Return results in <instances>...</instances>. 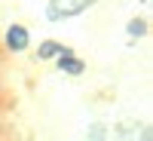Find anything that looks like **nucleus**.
<instances>
[{"instance_id":"nucleus-1","label":"nucleus","mask_w":153,"mask_h":141,"mask_svg":"<svg viewBox=\"0 0 153 141\" xmlns=\"http://www.w3.org/2000/svg\"><path fill=\"white\" fill-rule=\"evenodd\" d=\"M31 43V34L25 25H12V28H6V46L16 49V52H22V49H28Z\"/></svg>"},{"instance_id":"nucleus-2","label":"nucleus","mask_w":153,"mask_h":141,"mask_svg":"<svg viewBox=\"0 0 153 141\" xmlns=\"http://www.w3.org/2000/svg\"><path fill=\"white\" fill-rule=\"evenodd\" d=\"M58 68L65 71V74H83V61L80 58H74V52L71 49H61V55H58Z\"/></svg>"},{"instance_id":"nucleus-3","label":"nucleus","mask_w":153,"mask_h":141,"mask_svg":"<svg viewBox=\"0 0 153 141\" xmlns=\"http://www.w3.org/2000/svg\"><path fill=\"white\" fill-rule=\"evenodd\" d=\"M61 49H65V46L55 43V40H43V43H40V49H37V58H40V61L58 58V55H61Z\"/></svg>"},{"instance_id":"nucleus-4","label":"nucleus","mask_w":153,"mask_h":141,"mask_svg":"<svg viewBox=\"0 0 153 141\" xmlns=\"http://www.w3.org/2000/svg\"><path fill=\"white\" fill-rule=\"evenodd\" d=\"M141 34H147V22L144 19H132L129 22V37H141Z\"/></svg>"}]
</instances>
